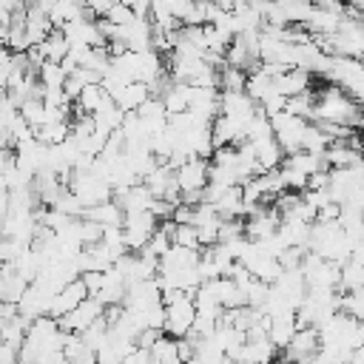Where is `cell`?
Listing matches in <instances>:
<instances>
[{
  "instance_id": "6da1fadb",
  "label": "cell",
  "mask_w": 364,
  "mask_h": 364,
  "mask_svg": "<svg viewBox=\"0 0 364 364\" xmlns=\"http://www.w3.org/2000/svg\"><path fill=\"white\" fill-rule=\"evenodd\" d=\"M358 102L341 88V85H327L321 91H316V105H313V117L316 122H338V125H350L355 128L358 119Z\"/></svg>"
}]
</instances>
